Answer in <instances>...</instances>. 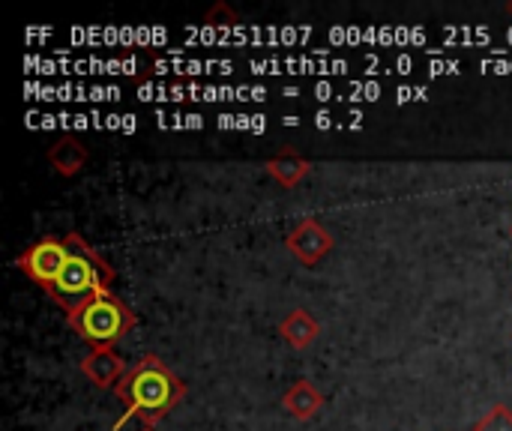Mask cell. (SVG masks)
Segmentation results:
<instances>
[{"label": "cell", "instance_id": "6da1fadb", "mask_svg": "<svg viewBox=\"0 0 512 431\" xmlns=\"http://www.w3.org/2000/svg\"><path fill=\"white\" fill-rule=\"evenodd\" d=\"M114 396L126 405L114 431H120L129 420H141L144 429H153L168 411H174L186 399V384L156 357L144 354L114 387Z\"/></svg>", "mask_w": 512, "mask_h": 431}, {"label": "cell", "instance_id": "7a4b0ae2", "mask_svg": "<svg viewBox=\"0 0 512 431\" xmlns=\"http://www.w3.org/2000/svg\"><path fill=\"white\" fill-rule=\"evenodd\" d=\"M66 240H69V258H66L63 270L57 273V279L45 288V294L66 312H75L87 300L111 291L114 267L81 234L72 231V234H66Z\"/></svg>", "mask_w": 512, "mask_h": 431}, {"label": "cell", "instance_id": "3957f363", "mask_svg": "<svg viewBox=\"0 0 512 431\" xmlns=\"http://www.w3.org/2000/svg\"><path fill=\"white\" fill-rule=\"evenodd\" d=\"M66 321L96 351V348H111L114 342H120L135 327V312L114 291H105L87 300L84 306H78L75 312H69Z\"/></svg>", "mask_w": 512, "mask_h": 431}, {"label": "cell", "instance_id": "277c9868", "mask_svg": "<svg viewBox=\"0 0 512 431\" xmlns=\"http://www.w3.org/2000/svg\"><path fill=\"white\" fill-rule=\"evenodd\" d=\"M66 258H69V240L66 237H42L18 255V267L36 285L48 288L57 279V273L63 270Z\"/></svg>", "mask_w": 512, "mask_h": 431}, {"label": "cell", "instance_id": "5b68a950", "mask_svg": "<svg viewBox=\"0 0 512 431\" xmlns=\"http://www.w3.org/2000/svg\"><path fill=\"white\" fill-rule=\"evenodd\" d=\"M285 246H288V252L297 255L306 267H312V264H318V261L333 249V237H330V231H327L318 219H303V222L288 234Z\"/></svg>", "mask_w": 512, "mask_h": 431}, {"label": "cell", "instance_id": "8992f818", "mask_svg": "<svg viewBox=\"0 0 512 431\" xmlns=\"http://www.w3.org/2000/svg\"><path fill=\"white\" fill-rule=\"evenodd\" d=\"M81 372L90 384H96L102 390H114L129 369L123 366V360L111 348H96L90 357L81 360Z\"/></svg>", "mask_w": 512, "mask_h": 431}, {"label": "cell", "instance_id": "52a82bcc", "mask_svg": "<svg viewBox=\"0 0 512 431\" xmlns=\"http://www.w3.org/2000/svg\"><path fill=\"white\" fill-rule=\"evenodd\" d=\"M48 162L57 168V174L75 177V174H81V168L87 165V150H84V144H81L78 138H69V135H66V138H60V141L51 144Z\"/></svg>", "mask_w": 512, "mask_h": 431}, {"label": "cell", "instance_id": "ba28073f", "mask_svg": "<svg viewBox=\"0 0 512 431\" xmlns=\"http://www.w3.org/2000/svg\"><path fill=\"white\" fill-rule=\"evenodd\" d=\"M279 333H282V339H285L291 348L303 351V348H309V345L318 339L321 327H318V321H315L306 309H294V312L279 324Z\"/></svg>", "mask_w": 512, "mask_h": 431}, {"label": "cell", "instance_id": "9c48e42d", "mask_svg": "<svg viewBox=\"0 0 512 431\" xmlns=\"http://www.w3.org/2000/svg\"><path fill=\"white\" fill-rule=\"evenodd\" d=\"M282 405H285V411H288L291 417L309 420V417H315V414L324 408V396H321L309 381H297V384L282 396Z\"/></svg>", "mask_w": 512, "mask_h": 431}, {"label": "cell", "instance_id": "30bf717a", "mask_svg": "<svg viewBox=\"0 0 512 431\" xmlns=\"http://www.w3.org/2000/svg\"><path fill=\"white\" fill-rule=\"evenodd\" d=\"M267 174H270L276 183H282L285 189H294V186L309 174V162H306L300 153H294V150H282L279 156H273V159L267 162Z\"/></svg>", "mask_w": 512, "mask_h": 431}, {"label": "cell", "instance_id": "8fae6325", "mask_svg": "<svg viewBox=\"0 0 512 431\" xmlns=\"http://www.w3.org/2000/svg\"><path fill=\"white\" fill-rule=\"evenodd\" d=\"M474 431H512V411L507 405H495L477 426Z\"/></svg>", "mask_w": 512, "mask_h": 431}, {"label": "cell", "instance_id": "7c38bea8", "mask_svg": "<svg viewBox=\"0 0 512 431\" xmlns=\"http://www.w3.org/2000/svg\"><path fill=\"white\" fill-rule=\"evenodd\" d=\"M507 12H510V15H512V3H510V6H507Z\"/></svg>", "mask_w": 512, "mask_h": 431}, {"label": "cell", "instance_id": "4fadbf2b", "mask_svg": "<svg viewBox=\"0 0 512 431\" xmlns=\"http://www.w3.org/2000/svg\"><path fill=\"white\" fill-rule=\"evenodd\" d=\"M141 431H153V429H141Z\"/></svg>", "mask_w": 512, "mask_h": 431}]
</instances>
